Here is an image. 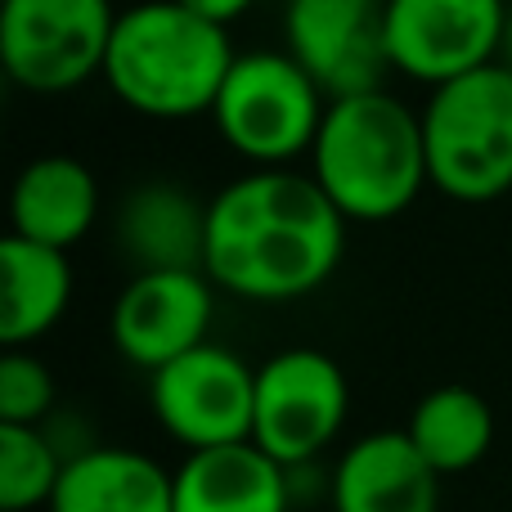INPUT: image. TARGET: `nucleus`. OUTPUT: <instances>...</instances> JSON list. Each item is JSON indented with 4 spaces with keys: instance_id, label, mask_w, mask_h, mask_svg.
Here are the masks:
<instances>
[{
    "instance_id": "20e7f679",
    "label": "nucleus",
    "mask_w": 512,
    "mask_h": 512,
    "mask_svg": "<svg viewBox=\"0 0 512 512\" xmlns=\"http://www.w3.org/2000/svg\"><path fill=\"white\" fill-rule=\"evenodd\" d=\"M427 180L459 203H490L512 189V72L504 63L432 90L423 108Z\"/></svg>"
},
{
    "instance_id": "ddd939ff",
    "label": "nucleus",
    "mask_w": 512,
    "mask_h": 512,
    "mask_svg": "<svg viewBox=\"0 0 512 512\" xmlns=\"http://www.w3.org/2000/svg\"><path fill=\"white\" fill-rule=\"evenodd\" d=\"M99 216V180L72 153L32 158L9 189V234L72 252Z\"/></svg>"
},
{
    "instance_id": "7ed1b4c3",
    "label": "nucleus",
    "mask_w": 512,
    "mask_h": 512,
    "mask_svg": "<svg viewBox=\"0 0 512 512\" xmlns=\"http://www.w3.org/2000/svg\"><path fill=\"white\" fill-rule=\"evenodd\" d=\"M234 59L239 50L221 23L180 0H140L117 14L104 77L131 113L176 122L212 113Z\"/></svg>"
},
{
    "instance_id": "9b49d317",
    "label": "nucleus",
    "mask_w": 512,
    "mask_h": 512,
    "mask_svg": "<svg viewBox=\"0 0 512 512\" xmlns=\"http://www.w3.org/2000/svg\"><path fill=\"white\" fill-rule=\"evenodd\" d=\"M212 315L216 292L203 270H144L117 292L108 328L135 369L158 373L194 346L212 342Z\"/></svg>"
},
{
    "instance_id": "412c9836",
    "label": "nucleus",
    "mask_w": 512,
    "mask_h": 512,
    "mask_svg": "<svg viewBox=\"0 0 512 512\" xmlns=\"http://www.w3.org/2000/svg\"><path fill=\"white\" fill-rule=\"evenodd\" d=\"M185 9H194V14H203L207 23H234L239 14H248L252 0H180Z\"/></svg>"
},
{
    "instance_id": "5701e85b",
    "label": "nucleus",
    "mask_w": 512,
    "mask_h": 512,
    "mask_svg": "<svg viewBox=\"0 0 512 512\" xmlns=\"http://www.w3.org/2000/svg\"><path fill=\"white\" fill-rule=\"evenodd\" d=\"M369 5H378V9H387V5H391V0H369Z\"/></svg>"
},
{
    "instance_id": "aec40b11",
    "label": "nucleus",
    "mask_w": 512,
    "mask_h": 512,
    "mask_svg": "<svg viewBox=\"0 0 512 512\" xmlns=\"http://www.w3.org/2000/svg\"><path fill=\"white\" fill-rule=\"evenodd\" d=\"M54 409V373L32 351H5L0 360V423L41 427Z\"/></svg>"
},
{
    "instance_id": "f8f14e48",
    "label": "nucleus",
    "mask_w": 512,
    "mask_h": 512,
    "mask_svg": "<svg viewBox=\"0 0 512 512\" xmlns=\"http://www.w3.org/2000/svg\"><path fill=\"white\" fill-rule=\"evenodd\" d=\"M333 512H441V477L405 432H369L333 468Z\"/></svg>"
},
{
    "instance_id": "dca6fc26",
    "label": "nucleus",
    "mask_w": 512,
    "mask_h": 512,
    "mask_svg": "<svg viewBox=\"0 0 512 512\" xmlns=\"http://www.w3.org/2000/svg\"><path fill=\"white\" fill-rule=\"evenodd\" d=\"M288 468L261 445H221V450L185 454L176 468V512H288Z\"/></svg>"
},
{
    "instance_id": "2eb2a0df",
    "label": "nucleus",
    "mask_w": 512,
    "mask_h": 512,
    "mask_svg": "<svg viewBox=\"0 0 512 512\" xmlns=\"http://www.w3.org/2000/svg\"><path fill=\"white\" fill-rule=\"evenodd\" d=\"M50 512H176V472L126 445H90L63 463Z\"/></svg>"
},
{
    "instance_id": "6e6552de",
    "label": "nucleus",
    "mask_w": 512,
    "mask_h": 512,
    "mask_svg": "<svg viewBox=\"0 0 512 512\" xmlns=\"http://www.w3.org/2000/svg\"><path fill=\"white\" fill-rule=\"evenodd\" d=\"M149 405L162 432L189 454L243 445L252 441L256 369L230 346L203 342L167 369L149 373Z\"/></svg>"
},
{
    "instance_id": "f03ea898",
    "label": "nucleus",
    "mask_w": 512,
    "mask_h": 512,
    "mask_svg": "<svg viewBox=\"0 0 512 512\" xmlns=\"http://www.w3.org/2000/svg\"><path fill=\"white\" fill-rule=\"evenodd\" d=\"M310 176L346 221L378 225L400 216L427 185L423 113L387 90L328 99Z\"/></svg>"
},
{
    "instance_id": "1a4fd4ad",
    "label": "nucleus",
    "mask_w": 512,
    "mask_h": 512,
    "mask_svg": "<svg viewBox=\"0 0 512 512\" xmlns=\"http://www.w3.org/2000/svg\"><path fill=\"white\" fill-rule=\"evenodd\" d=\"M508 0H391L382 9L391 68L445 86L499 59Z\"/></svg>"
},
{
    "instance_id": "4468645a",
    "label": "nucleus",
    "mask_w": 512,
    "mask_h": 512,
    "mask_svg": "<svg viewBox=\"0 0 512 512\" xmlns=\"http://www.w3.org/2000/svg\"><path fill=\"white\" fill-rule=\"evenodd\" d=\"M117 243H122L126 261L135 265V274L203 270L207 203L167 180L135 185L117 207Z\"/></svg>"
},
{
    "instance_id": "4be33fe9",
    "label": "nucleus",
    "mask_w": 512,
    "mask_h": 512,
    "mask_svg": "<svg viewBox=\"0 0 512 512\" xmlns=\"http://www.w3.org/2000/svg\"><path fill=\"white\" fill-rule=\"evenodd\" d=\"M499 63L512 72V0H508V18H504V41H499Z\"/></svg>"
},
{
    "instance_id": "0eeeda50",
    "label": "nucleus",
    "mask_w": 512,
    "mask_h": 512,
    "mask_svg": "<svg viewBox=\"0 0 512 512\" xmlns=\"http://www.w3.org/2000/svg\"><path fill=\"white\" fill-rule=\"evenodd\" d=\"M351 409V387L333 355L315 346H288L256 364L252 445L279 468H301L337 441Z\"/></svg>"
},
{
    "instance_id": "6ab92c4d",
    "label": "nucleus",
    "mask_w": 512,
    "mask_h": 512,
    "mask_svg": "<svg viewBox=\"0 0 512 512\" xmlns=\"http://www.w3.org/2000/svg\"><path fill=\"white\" fill-rule=\"evenodd\" d=\"M63 463H68V454L54 445V436L45 427L0 423V512L50 508Z\"/></svg>"
},
{
    "instance_id": "423d86ee",
    "label": "nucleus",
    "mask_w": 512,
    "mask_h": 512,
    "mask_svg": "<svg viewBox=\"0 0 512 512\" xmlns=\"http://www.w3.org/2000/svg\"><path fill=\"white\" fill-rule=\"evenodd\" d=\"M113 0H0V63L32 95H63L104 72Z\"/></svg>"
},
{
    "instance_id": "f257e3e1",
    "label": "nucleus",
    "mask_w": 512,
    "mask_h": 512,
    "mask_svg": "<svg viewBox=\"0 0 512 512\" xmlns=\"http://www.w3.org/2000/svg\"><path fill=\"white\" fill-rule=\"evenodd\" d=\"M346 216L310 171L256 167L207 198L203 274L248 301H297L333 279Z\"/></svg>"
},
{
    "instance_id": "a211bd4d",
    "label": "nucleus",
    "mask_w": 512,
    "mask_h": 512,
    "mask_svg": "<svg viewBox=\"0 0 512 512\" xmlns=\"http://www.w3.org/2000/svg\"><path fill=\"white\" fill-rule=\"evenodd\" d=\"M405 436L414 441V450L427 459V468L436 477H454V472L477 468L495 445V409L486 405V396L472 387H436L409 414Z\"/></svg>"
},
{
    "instance_id": "39448f33",
    "label": "nucleus",
    "mask_w": 512,
    "mask_h": 512,
    "mask_svg": "<svg viewBox=\"0 0 512 512\" xmlns=\"http://www.w3.org/2000/svg\"><path fill=\"white\" fill-rule=\"evenodd\" d=\"M328 95L288 50H243L216 95V131L256 167H283L315 149Z\"/></svg>"
},
{
    "instance_id": "f3484780",
    "label": "nucleus",
    "mask_w": 512,
    "mask_h": 512,
    "mask_svg": "<svg viewBox=\"0 0 512 512\" xmlns=\"http://www.w3.org/2000/svg\"><path fill=\"white\" fill-rule=\"evenodd\" d=\"M72 301V261L18 234L0 239V342L23 351L63 319Z\"/></svg>"
},
{
    "instance_id": "9d476101",
    "label": "nucleus",
    "mask_w": 512,
    "mask_h": 512,
    "mask_svg": "<svg viewBox=\"0 0 512 512\" xmlns=\"http://www.w3.org/2000/svg\"><path fill=\"white\" fill-rule=\"evenodd\" d=\"M283 41L328 99L382 90V72L391 68L382 9L369 0H288Z\"/></svg>"
}]
</instances>
